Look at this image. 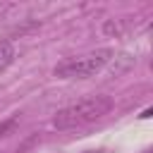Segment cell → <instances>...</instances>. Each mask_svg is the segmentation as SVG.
Instances as JSON below:
<instances>
[{
	"label": "cell",
	"instance_id": "cell-5",
	"mask_svg": "<svg viewBox=\"0 0 153 153\" xmlns=\"http://www.w3.org/2000/svg\"><path fill=\"white\" fill-rule=\"evenodd\" d=\"M14 124H17L14 120H7V122H0V136H7V134H10L12 129H14Z\"/></svg>",
	"mask_w": 153,
	"mask_h": 153
},
{
	"label": "cell",
	"instance_id": "cell-2",
	"mask_svg": "<svg viewBox=\"0 0 153 153\" xmlns=\"http://www.w3.org/2000/svg\"><path fill=\"white\" fill-rule=\"evenodd\" d=\"M112 50L110 48H98L91 50L86 55H76V57H67L55 67V76L57 79H88L98 72H103L110 62H112Z\"/></svg>",
	"mask_w": 153,
	"mask_h": 153
},
{
	"label": "cell",
	"instance_id": "cell-4",
	"mask_svg": "<svg viewBox=\"0 0 153 153\" xmlns=\"http://www.w3.org/2000/svg\"><path fill=\"white\" fill-rule=\"evenodd\" d=\"M103 31L110 33V36H122L127 31V24H124V19H108L105 26H103Z\"/></svg>",
	"mask_w": 153,
	"mask_h": 153
},
{
	"label": "cell",
	"instance_id": "cell-1",
	"mask_svg": "<svg viewBox=\"0 0 153 153\" xmlns=\"http://www.w3.org/2000/svg\"><path fill=\"white\" fill-rule=\"evenodd\" d=\"M110 110H112L110 96H86V98L57 110L55 117H53V127L60 129V131L76 129V127H84V124H91V122L105 117Z\"/></svg>",
	"mask_w": 153,
	"mask_h": 153
},
{
	"label": "cell",
	"instance_id": "cell-3",
	"mask_svg": "<svg viewBox=\"0 0 153 153\" xmlns=\"http://www.w3.org/2000/svg\"><path fill=\"white\" fill-rule=\"evenodd\" d=\"M12 60H14V48H12V43L2 41L0 43V72H5L12 65Z\"/></svg>",
	"mask_w": 153,
	"mask_h": 153
}]
</instances>
